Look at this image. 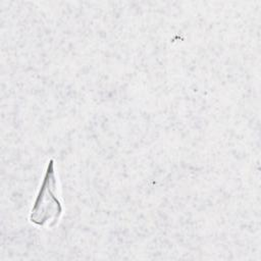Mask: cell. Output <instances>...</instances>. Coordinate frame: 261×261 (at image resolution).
Returning a JSON list of instances; mask_svg holds the SVG:
<instances>
[{"label": "cell", "mask_w": 261, "mask_h": 261, "mask_svg": "<svg viewBox=\"0 0 261 261\" xmlns=\"http://www.w3.org/2000/svg\"><path fill=\"white\" fill-rule=\"evenodd\" d=\"M56 185L54 163L53 160H50L45 178L31 212V221L35 224L52 226L58 221L62 207L55 194Z\"/></svg>", "instance_id": "1"}]
</instances>
